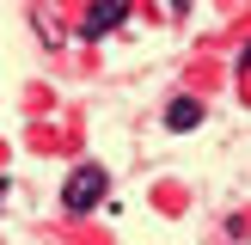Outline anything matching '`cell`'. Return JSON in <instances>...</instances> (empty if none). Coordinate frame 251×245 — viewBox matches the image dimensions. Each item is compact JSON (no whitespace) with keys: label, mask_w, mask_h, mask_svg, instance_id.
I'll return each mask as SVG.
<instances>
[{"label":"cell","mask_w":251,"mask_h":245,"mask_svg":"<svg viewBox=\"0 0 251 245\" xmlns=\"http://www.w3.org/2000/svg\"><path fill=\"white\" fill-rule=\"evenodd\" d=\"M0 202H6V178H0Z\"/></svg>","instance_id":"cell-5"},{"label":"cell","mask_w":251,"mask_h":245,"mask_svg":"<svg viewBox=\"0 0 251 245\" xmlns=\"http://www.w3.org/2000/svg\"><path fill=\"white\" fill-rule=\"evenodd\" d=\"M104 190H110L104 166H98V159H86V166H74V172H68V184H61V202H68V215H92V208L104 202Z\"/></svg>","instance_id":"cell-1"},{"label":"cell","mask_w":251,"mask_h":245,"mask_svg":"<svg viewBox=\"0 0 251 245\" xmlns=\"http://www.w3.org/2000/svg\"><path fill=\"white\" fill-rule=\"evenodd\" d=\"M129 6H135V0H92L86 19H80V31H86V37H110L123 19H129Z\"/></svg>","instance_id":"cell-2"},{"label":"cell","mask_w":251,"mask_h":245,"mask_svg":"<svg viewBox=\"0 0 251 245\" xmlns=\"http://www.w3.org/2000/svg\"><path fill=\"white\" fill-rule=\"evenodd\" d=\"M196 122H202V104H196V98H172L166 104V129H196Z\"/></svg>","instance_id":"cell-3"},{"label":"cell","mask_w":251,"mask_h":245,"mask_svg":"<svg viewBox=\"0 0 251 245\" xmlns=\"http://www.w3.org/2000/svg\"><path fill=\"white\" fill-rule=\"evenodd\" d=\"M239 68H251V43H245V55H239Z\"/></svg>","instance_id":"cell-4"}]
</instances>
